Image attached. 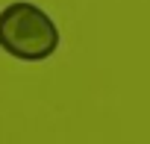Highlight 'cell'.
Returning a JSON list of instances; mask_svg holds the SVG:
<instances>
[{
	"label": "cell",
	"mask_w": 150,
	"mask_h": 144,
	"mask_svg": "<svg viewBox=\"0 0 150 144\" xmlns=\"http://www.w3.org/2000/svg\"><path fill=\"white\" fill-rule=\"evenodd\" d=\"M59 47V27L53 18L30 3V0H12L0 9V50L24 59V62H41L53 56Z\"/></svg>",
	"instance_id": "obj_1"
}]
</instances>
